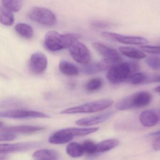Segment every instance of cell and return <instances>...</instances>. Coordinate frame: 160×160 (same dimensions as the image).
<instances>
[{"instance_id":"cell-30","label":"cell","mask_w":160,"mask_h":160,"mask_svg":"<svg viewBox=\"0 0 160 160\" xmlns=\"http://www.w3.org/2000/svg\"><path fill=\"white\" fill-rule=\"evenodd\" d=\"M17 138V134L11 132L1 131L0 140L1 141H12Z\"/></svg>"},{"instance_id":"cell-3","label":"cell","mask_w":160,"mask_h":160,"mask_svg":"<svg viewBox=\"0 0 160 160\" xmlns=\"http://www.w3.org/2000/svg\"><path fill=\"white\" fill-rule=\"evenodd\" d=\"M152 98L151 94L148 92H138L120 100L116 104V108L119 110H125L146 106L151 102Z\"/></svg>"},{"instance_id":"cell-35","label":"cell","mask_w":160,"mask_h":160,"mask_svg":"<svg viewBox=\"0 0 160 160\" xmlns=\"http://www.w3.org/2000/svg\"><path fill=\"white\" fill-rule=\"evenodd\" d=\"M154 91H155L156 92H158V93H160V86L156 87V88H155V89H154Z\"/></svg>"},{"instance_id":"cell-25","label":"cell","mask_w":160,"mask_h":160,"mask_svg":"<svg viewBox=\"0 0 160 160\" xmlns=\"http://www.w3.org/2000/svg\"><path fill=\"white\" fill-rule=\"evenodd\" d=\"M103 80L100 78L90 79L85 85V89L88 92H93L100 89L103 85Z\"/></svg>"},{"instance_id":"cell-6","label":"cell","mask_w":160,"mask_h":160,"mask_svg":"<svg viewBox=\"0 0 160 160\" xmlns=\"http://www.w3.org/2000/svg\"><path fill=\"white\" fill-rule=\"evenodd\" d=\"M72 58L75 61L80 64L89 63L91 59V56L88 48L84 44L76 42L69 48Z\"/></svg>"},{"instance_id":"cell-21","label":"cell","mask_w":160,"mask_h":160,"mask_svg":"<svg viewBox=\"0 0 160 160\" xmlns=\"http://www.w3.org/2000/svg\"><path fill=\"white\" fill-rule=\"evenodd\" d=\"M16 32L19 35L26 39L32 38L33 35V30L32 27L26 23H19L15 27Z\"/></svg>"},{"instance_id":"cell-2","label":"cell","mask_w":160,"mask_h":160,"mask_svg":"<svg viewBox=\"0 0 160 160\" xmlns=\"http://www.w3.org/2000/svg\"><path fill=\"white\" fill-rule=\"evenodd\" d=\"M80 35L76 33L61 34L55 31L48 32L45 37V47L52 52L60 51L69 48L78 41Z\"/></svg>"},{"instance_id":"cell-10","label":"cell","mask_w":160,"mask_h":160,"mask_svg":"<svg viewBox=\"0 0 160 160\" xmlns=\"http://www.w3.org/2000/svg\"><path fill=\"white\" fill-rule=\"evenodd\" d=\"M93 46L95 50L103 57L104 60L113 64L121 62V56L116 49L99 42L93 43Z\"/></svg>"},{"instance_id":"cell-5","label":"cell","mask_w":160,"mask_h":160,"mask_svg":"<svg viewBox=\"0 0 160 160\" xmlns=\"http://www.w3.org/2000/svg\"><path fill=\"white\" fill-rule=\"evenodd\" d=\"M28 17L32 21L47 27L54 26L57 21L54 12L43 7H33L29 12Z\"/></svg>"},{"instance_id":"cell-36","label":"cell","mask_w":160,"mask_h":160,"mask_svg":"<svg viewBox=\"0 0 160 160\" xmlns=\"http://www.w3.org/2000/svg\"><path fill=\"white\" fill-rule=\"evenodd\" d=\"M6 158L5 156H2V155H1V160H6Z\"/></svg>"},{"instance_id":"cell-4","label":"cell","mask_w":160,"mask_h":160,"mask_svg":"<svg viewBox=\"0 0 160 160\" xmlns=\"http://www.w3.org/2000/svg\"><path fill=\"white\" fill-rule=\"evenodd\" d=\"M114 101L111 99H101L67 108L62 111L60 113L74 114L94 113L108 108L112 105Z\"/></svg>"},{"instance_id":"cell-11","label":"cell","mask_w":160,"mask_h":160,"mask_svg":"<svg viewBox=\"0 0 160 160\" xmlns=\"http://www.w3.org/2000/svg\"><path fill=\"white\" fill-rule=\"evenodd\" d=\"M48 63V61L45 55L42 52H35L31 57L30 68L32 72L40 74L45 71Z\"/></svg>"},{"instance_id":"cell-13","label":"cell","mask_w":160,"mask_h":160,"mask_svg":"<svg viewBox=\"0 0 160 160\" xmlns=\"http://www.w3.org/2000/svg\"><path fill=\"white\" fill-rule=\"evenodd\" d=\"M45 127L33 125H19L15 126H1V131L11 132L16 134H30L35 133L44 130Z\"/></svg>"},{"instance_id":"cell-8","label":"cell","mask_w":160,"mask_h":160,"mask_svg":"<svg viewBox=\"0 0 160 160\" xmlns=\"http://www.w3.org/2000/svg\"><path fill=\"white\" fill-rule=\"evenodd\" d=\"M102 35L107 39L117 41L124 44L142 45L148 42V41L147 39L139 36H125L108 32H102Z\"/></svg>"},{"instance_id":"cell-33","label":"cell","mask_w":160,"mask_h":160,"mask_svg":"<svg viewBox=\"0 0 160 160\" xmlns=\"http://www.w3.org/2000/svg\"><path fill=\"white\" fill-rule=\"evenodd\" d=\"M152 148L155 151L160 150V135L155 138L152 143Z\"/></svg>"},{"instance_id":"cell-20","label":"cell","mask_w":160,"mask_h":160,"mask_svg":"<svg viewBox=\"0 0 160 160\" xmlns=\"http://www.w3.org/2000/svg\"><path fill=\"white\" fill-rule=\"evenodd\" d=\"M14 16L12 12L2 5L0 8V21L7 27L12 26L14 23Z\"/></svg>"},{"instance_id":"cell-26","label":"cell","mask_w":160,"mask_h":160,"mask_svg":"<svg viewBox=\"0 0 160 160\" xmlns=\"http://www.w3.org/2000/svg\"><path fill=\"white\" fill-rule=\"evenodd\" d=\"M148 76L142 72H138L133 74L128 82L133 85H138L147 83Z\"/></svg>"},{"instance_id":"cell-34","label":"cell","mask_w":160,"mask_h":160,"mask_svg":"<svg viewBox=\"0 0 160 160\" xmlns=\"http://www.w3.org/2000/svg\"><path fill=\"white\" fill-rule=\"evenodd\" d=\"M150 136L160 135V131H157V132H154L150 134Z\"/></svg>"},{"instance_id":"cell-1","label":"cell","mask_w":160,"mask_h":160,"mask_svg":"<svg viewBox=\"0 0 160 160\" xmlns=\"http://www.w3.org/2000/svg\"><path fill=\"white\" fill-rule=\"evenodd\" d=\"M140 69L136 62H121L112 65L106 74L108 80L111 84L118 85L127 81L130 77Z\"/></svg>"},{"instance_id":"cell-19","label":"cell","mask_w":160,"mask_h":160,"mask_svg":"<svg viewBox=\"0 0 160 160\" xmlns=\"http://www.w3.org/2000/svg\"><path fill=\"white\" fill-rule=\"evenodd\" d=\"M106 70L105 66L102 61L100 62L87 64L81 68V72L84 74L89 75L95 74L101 71Z\"/></svg>"},{"instance_id":"cell-27","label":"cell","mask_w":160,"mask_h":160,"mask_svg":"<svg viewBox=\"0 0 160 160\" xmlns=\"http://www.w3.org/2000/svg\"><path fill=\"white\" fill-rule=\"evenodd\" d=\"M84 152L88 154H94L97 152V144L91 140H86L82 144Z\"/></svg>"},{"instance_id":"cell-7","label":"cell","mask_w":160,"mask_h":160,"mask_svg":"<svg viewBox=\"0 0 160 160\" xmlns=\"http://www.w3.org/2000/svg\"><path fill=\"white\" fill-rule=\"evenodd\" d=\"M1 118L12 119H29L35 118H48L50 116L46 113L33 110L16 109L2 111L0 113Z\"/></svg>"},{"instance_id":"cell-14","label":"cell","mask_w":160,"mask_h":160,"mask_svg":"<svg viewBox=\"0 0 160 160\" xmlns=\"http://www.w3.org/2000/svg\"><path fill=\"white\" fill-rule=\"evenodd\" d=\"M74 137L69 128H65L52 134L48 138V141L51 144H63L70 142Z\"/></svg>"},{"instance_id":"cell-9","label":"cell","mask_w":160,"mask_h":160,"mask_svg":"<svg viewBox=\"0 0 160 160\" xmlns=\"http://www.w3.org/2000/svg\"><path fill=\"white\" fill-rule=\"evenodd\" d=\"M42 145L40 141H28L15 144H3L1 145V153H12L30 150L38 148Z\"/></svg>"},{"instance_id":"cell-18","label":"cell","mask_w":160,"mask_h":160,"mask_svg":"<svg viewBox=\"0 0 160 160\" xmlns=\"http://www.w3.org/2000/svg\"><path fill=\"white\" fill-rule=\"evenodd\" d=\"M59 70L63 74L69 76H75L79 74L78 68L73 63L66 60H62L59 64Z\"/></svg>"},{"instance_id":"cell-15","label":"cell","mask_w":160,"mask_h":160,"mask_svg":"<svg viewBox=\"0 0 160 160\" xmlns=\"http://www.w3.org/2000/svg\"><path fill=\"white\" fill-rule=\"evenodd\" d=\"M159 118L157 112L153 110H145L139 116L140 122L146 127H152L156 125L159 121Z\"/></svg>"},{"instance_id":"cell-16","label":"cell","mask_w":160,"mask_h":160,"mask_svg":"<svg viewBox=\"0 0 160 160\" xmlns=\"http://www.w3.org/2000/svg\"><path fill=\"white\" fill-rule=\"evenodd\" d=\"M32 157L35 160H56L58 158L59 154L54 150L42 149L35 152Z\"/></svg>"},{"instance_id":"cell-31","label":"cell","mask_w":160,"mask_h":160,"mask_svg":"<svg viewBox=\"0 0 160 160\" xmlns=\"http://www.w3.org/2000/svg\"><path fill=\"white\" fill-rule=\"evenodd\" d=\"M91 26L95 28L103 29L110 27V24L103 20H94L92 22Z\"/></svg>"},{"instance_id":"cell-12","label":"cell","mask_w":160,"mask_h":160,"mask_svg":"<svg viewBox=\"0 0 160 160\" xmlns=\"http://www.w3.org/2000/svg\"><path fill=\"white\" fill-rule=\"evenodd\" d=\"M114 111H109L100 115L83 118L78 120L76 122V123L80 126H92L96 125L106 121L114 115Z\"/></svg>"},{"instance_id":"cell-28","label":"cell","mask_w":160,"mask_h":160,"mask_svg":"<svg viewBox=\"0 0 160 160\" xmlns=\"http://www.w3.org/2000/svg\"><path fill=\"white\" fill-rule=\"evenodd\" d=\"M146 63L153 70H160V57H149L146 59Z\"/></svg>"},{"instance_id":"cell-29","label":"cell","mask_w":160,"mask_h":160,"mask_svg":"<svg viewBox=\"0 0 160 160\" xmlns=\"http://www.w3.org/2000/svg\"><path fill=\"white\" fill-rule=\"evenodd\" d=\"M140 48L143 52L152 55H160V46L144 45L141 46Z\"/></svg>"},{"instance_id":"cell-22","label":"cell","mask_w":160,"mask_h":160,"mask_svg":"<svg viewBox=\"0 0 160 160\" xmlns=\"http://www.w3.org/2000/svg\"><path fill=\"white\" fill-rule=\"evenodd\" d=\"M66 151L67 154L73 158L81 157L85 153L82 144L75 142L69 144L66 147Z\"/></svg>"},{"instance_id":"cell-32","label":"cell","mask_w":160,"mask_h":160,"mask_svg":"<svg viewBox=\"0 0 160 160\" xmlns=\"http://www.w3.org/2000/svg\"><path fill=\"white\" fill-rule=\"evenodd\" d=\"M155 82H160V75H152L148 77L147 83H155Z\"/></svg>"},{"instance_id":"cell-24","label":"cell","mask_w":160,"mask_h":160,"mask_svg":"<svg viewBox=\"0 0 160 160\" xmlns=\"http://www.w3.org/2000/svg\"><path fill=\"white\" fill-rule=\"evenodd\" d=\"M2 6L12 12H17L22 9L23 2L20 0H2Z\"/></svg>"},{"instance_id":"cell-23","label":"cell","mask_w":160,"mask_h":160,"mask_svg":"<svg viewBox=\"0 0 160 160\" xmlns=\"http://www.w3.org/2000/svg\"><path fill=\"white\" fill-rule=\"evenodd\" d=\"M119 141L117 139H109L103 140L97 144V152L108 151L118 145Z\"/></svg>"},{"instance_id":"cell-17","label":"cell","mask_w":160,"mask_h":160,"mask_svg":"<svg viewBox=\"0 0 160 160\" xmlns=\"http://www.w3.org/2000/svg\"><path fill=\"white\" fill-rule=\"evenodd\" d=\"M119 51L124 56L134 59L140 60L145 58L146 54L143 51L131 47H119Z\"/></svg>"}]
</instances>
